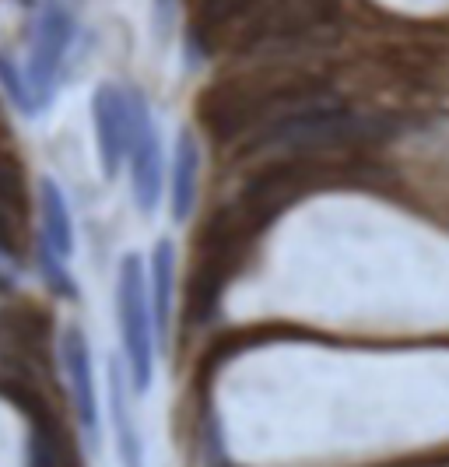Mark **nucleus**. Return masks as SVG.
<instances>
[{"mask_svg":"<svg viewBox=\"0 0 449 467\" xmlns=\"http://www.w3.org/2000/svg\"><path fill=\"white\" fill-rule=\"evenodd\" d=\"M127 162H130L134 204L141 214H155L166 193V155H162V138L151 119V109L138 92H134V140H130Z\"/></svg>","mask_w":449,"mask_h":467,"instance_id":"20e7f679","label":"nucleus"},{"mask_svg":"<svg viewBox=\"0 0 449 467\" xmlns=\"http://www.w3.org/2000/svg\"><path fill=\"white\" fill-rule=\"evenodd\" d=\"M250 4H253V0H208V4H204V22H211V25L229 22V18L242 15Z\"/></svg>","mask_w":449,"mask_h":467,"instance_id":"9b49d317","label":"nucleus"},{"mask_svg":"<svg viewBox=\"0 0 449 467\" xmlns=\"http://www.w3.org/2000/svg\"><path fill=\"white\" fill-rule=\"evenodd\" d=\"M144 275H148V303H151V320H155V341H166L172 309H176V246H172V239H158L151 246Z\"/></svg>","mask_w":449,"mask_h":467,"instance_id":"0eeeda50","label":"nucleus"},{"mask_svg":"<svg viewBox=\"0 0 449 467\" xmlns=\"http://www.w3.org/2000/svg\"><path fill=\"white\" fill-rule=\"evenodd\" d=\"M92 130L102 176L117 180L134 140V92L119 88L113 81H102L92 92Z\"/></svg>","mask_w":449,"mask_h":467,"instance_id":"7ed1b4c3","label":"nucleus"},{"mask_svg":"<svg viewBox=\"0 0 449 467\" xmlns=\"http://www.w3.org/2000/svg\"><path fill=\"white\" fill-rule=\"evenodd\" d=\"M151 4H155V18H158V25L168 28L172 18H176V0H151Z\"/></svg>","mask_w":449,"mask_h":467,"instance_id":"f8f14e48","label":"nucleus"},{"mask_svg":"<svg viewBox=\"0 0 449 467\" xmlns=\"http://www.w3.org/2000/svg\"><path fill=\"white\" fill-rule=\"evenodd\" d=\"M74 36H77V22H74L71 7L64 0H43V7L36 11V25H32L28 60L22 64L28 92H32V102L39 113L49 109L53 95L60 88Z\"/></svg>","mask_w":449,"mask_h":467,"instance_id":"f03ea898","label":"nucleus"},{"mask_svg":"<svg viewBox=\"0 0 449 467\" xmlns=\"http://www.w3.org/2000/svg\"><path fill=\"white\" fill-rule=\"evenodd\" d=\"M109 421H113L119 467H144V440L130 408V379L119 362L109 366Z\"/></svg>","mask_w":449,"mask_h":467,"instance_id":"423d86ee","label":"nucleus"},{"mask_svg":"<svg viewBox=\"0 0 449 467\" xmlns=\"http://www.w3.org/2000/svg\"><path fill=\"white\" fill-rule=\"evenodd\" d=\"M39 246H46L56 260L74 257V218H71V204H67V193L56 187V180L43 176L39 183Z\"/></svg>","mask_w":449,"mask_h":467,"instance_id":"1a4fd4ad","label":"nucleus"},{"mask_svg":"<svg viewBox=\"0 0 449 467\" xmlns=\"http://www.w3.org/2000/svg\"><path fill=\"white\" fill-rule=\"evenodd\" d=\"M117 330L119 348H123V369L130 379L134 394H148L151 376H155V320L148 303V275L144 260L138 254H127L117 271Z\"/></svg>","mask_w":449,"mask_h":467,"instance_id":"f257e3e1","label":"nucleus"},{"mask_svg":"<svg viewBox=\"0 0 449 467\" xmlns=\"http://www.w3.org/2000/svg\"><path fill=\"white\" fill-rule=\"evenodd\" d=\"M60 373L71 394L74 415L81 421L85 436L95 440L98 436V390H95V362L88 334L81 327H64L60 334Z\"/></svg>","mask_w":449,"mask_h":467,"instance_id":"39448f33","label":"nucleus"},{"mask_svg":"<svg viewBox=\"0 0 449 467\" xmlns=\"http://www.w3.org/2000/svg\"><path fill=\"white\" fill-rule=\"evenodd\" d=\"M0 88H4V95L11 99V106L18 113H25V117L39 113L36 102H32V92H28V81H25V67L11 53H4V49H0Z\"/></svg>","mask_w":449,"mask_h":467,"instance_id":"9d476101","label":"nucleus"},{"mask_svg":"<svg viewBox=\"0 0 449 467\" xmlns=\"http://www.w3.org/2000/svg\"><path fill=\"white\" fill-rule=\"evenodd\" d=\"M168 187V208L176 222H187L197 204V190H200V144L189 130L176 134V151H172V165L166 176Z\"/></svg>","mask_w":449,"mask_h":467,"instance_id":"6e6552de","label":"nucleus"}]
</instances>
